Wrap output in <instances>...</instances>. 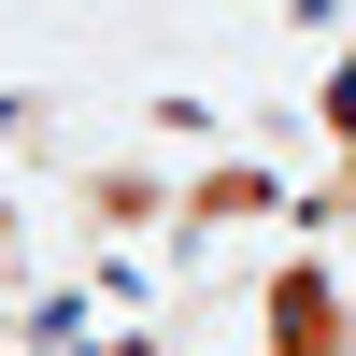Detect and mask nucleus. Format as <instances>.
<instances>
[{"label":"nucleus","mask_w":356,"mask_h":356,"mask_svg":"<svg viewBox=\"0 0 356 356\" xmlns=\"http://www.w3.org/2000/svg\"><path fill=\"white\" fill-rule=\"evenodd\" d=\"M257 356H356V285L328 243H285L257 271Z\"/></svg>","instance_id":"1"},{"label":"nucleus","mask_w":356,"mask_h":356,"mask_svg":"<svg viewBox=\"0 0 356 356\" xmlns=\"http://www.w3.org/2000/svg\"><path fill=\"white\" fill-rule=\"evenodd\" d=\"M257 214H300L285 200V171H257V157H214L186 186V214H171V243H228V228H257Z\"/></svg>","instance_id":"2"},{"label":"nucleus","mask_w":356,"mask_h":356,"mask_svg":"<svg viewBox=\"0 0 356 356\" xmlns=\"http://www.w3.org/2000/svg\"><path fill=\"white\" fill-rule=\"evenodd\" d=\"M72 214L100 228V243H143V228H171V214H186V186H171V171H143V157H100V171L72 186Z\"/></svg>","instance_id":"3"},{"label":"nucleus","mask_w":356,"mask_h":356,"mask_svg":"<svg viewBox=\"0 0 356 356\" xmlns=\"http://www.w3.org/2000/svg\"><path fill=\"white\" fill-rule=\"evenodd\" d=\"M86 356H157V328H114V342H86Z\"/></svg>","instance_id":"4"}]
</instances>
